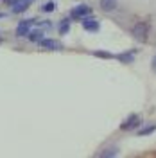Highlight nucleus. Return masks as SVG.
<instances>
[{"label":"nucleus","instance_id":"obj_1","mask_svg":"<svg viewBox=\"0 0 156 158\" xmlns=\"http://www.w3.org/2000/svg\"><path fill=\"white\" fill-rule=\"evenodd\" d=\"M131 34H133V38L137 40V41L146 43L147 36H149V23H146V22H138L137 25L131 29Z\"/></svg>","mask_w":156,"mask_h":158},{"label":"nucleus","instance_id":"obj_2","mask_svg":"<svg viewBox=\"0 0 156 158\" xmlns=\"http://www.w3.org/2000/svg\"><path fill=\"white\" fill-rule=\"evenodd\" d=\"M90 15H92V7L86 6V4H79V6L70 9V18L83 20V18H86V16H90Z\"/></svg>","mask_w":156,"mask_h":158},{"label":"nucleus","instance_id":"obj_3","mask_svg":"<svg viewBox=\"0 0 156 158\" xmlns=\"http://www.w3.org/2000/svg\"><path fill=\"white\" fill-rule=\"evenodd\" d=\"M36 22V18H29V20H22L18 25H16V36L18 38H23V36H27L32 29V23Z\"/></svg>","mask_w":156,"mask_h":158},{"label":"nucleus","instance_id":"obj_4","mask_svg":"<svg viewBox=\"0 0 156 158\" xmlns=\"http://www.w3.org/2000/svg\"><path fill=\"white\" fill-rule=\"evenodd\" d=\"M140 126V117L137 113H131L129 117L120 124V131H131V129H137Z\"/></svg>","mask_w":156,"mask_h":158},{"label":"nucleus","instance_id":"obj_5","mask_svg":"<svg viewBox=\"0 0 156 158\" xmlns=\"http://www.w3.org/2000/svg\"><path fill=\"white\" fill-rule=\"evenodd\" d=\"M81 25H83V29L86 31V32H99L101 31V23H99L97 20L92 18V15L81 20Z\"/></svg>","mask_w":156,"mask_h":158},{"label":"nucleus","instance_id":"obj_6","mask_svg":"<svg viewBox=\"0 0 156 158\" xmlns=\"http://www.w3.org/2000/svg\"><path fill=\"white\" fill-rule=\"evenodd\" d=\"M32 2H34V0H20L16 6H13V7H11V11H13L14 15H20V13H23V11L29 9L31 6H32Z\"/></svg>","mask_w":156,"mask_h":158},{"label":"nucleus","instance_id":"obj_7","mask_svg":"<svg viewBox=\"0 0 156 158\" xmlns=\"http://www.w3.org/2000/svg\"><path fill=\"white\" fill-rule=\"evenodd\" d=\"M99 6H101V9L104 13H111V11L117 9L118 2L117 0H99Z\"/></svg>","mask_w":156,"mask_h":158},{"label":"nucleus","instance_id":"obj_8","mask_svg":"<svg viewBox=\"0 0 156 158\" xmlns=\"http://www.w3.org/2000/svg\"><path fill=\"white\" fill-rule=\"evenodd\" d=\"M45 38V34H43V29L39 27V29H31V32L27 34V40L32 41V43H39V40Z\"/></svg>","mask_w":156,"mask_h":158},{"label":"nucleus","instance_id":"obj_9","mask_svg":"<svg viewBox=\"0 0 156 158\" xmlns=\"http://www.w3.org/2000/svg\"><path fill=\"white\" fill-rule=\"evenodd\" d=\"M115 58H117L120 63H124V65H131V63L135 61V52H133V50H129V52H122V54H117Z\"/></svg>","mask_w":156,"mask_h":158},{"label":"nucleus","instance_id":"obj_10","mask_svg":"<svg viewBox=\"0 0 156 158\" xmlns=\"http://www.w3.org/2000/svg\"><path fill=\"white\" fill-rule=\"evenodd\" d=\"M38 45H39V47H43V49H61V43L56 41V40H50V38L39 40Z\"/></svg>","mask_w":156,"mask_h":158},{"label":"nucleus","instance_id":"obj_11","mask_svg":"<svg viewBox=\"0 0 156 158\" xmlns=\"http://www.w3.org/2000/svg\"><path fill=\"white\" fill-rule=\"evenodd\" d=\"M70 31V18H65L59 22V27H58V32L61 34V36H65V34H68Z\"/></svg>","mask_w":156,"mask_h":158},{"label":"nucleus","instance_id":"obj_12","mask_svg":"<svg viewBox=\"0 0 156 158\" xmlns=\"http://www.w3.org/2000/svg\"><path fill=\"white\" fill-rule=\"evenodd\" d=\"M153 131H156V126L154 124H151V126H146V128H142L140 131H137L138 137H147V135H151Z\"/></svg>","mask_w":156,"mask_h":158},{"label":"nucleus","instance_id":"obj_13","mask_svg":"<svg viewBox=\"0 0 156 158\" xmlns=\"http://www.w3.org/2000/svg\"><path fill=\"white\" fill-rule=\"evenodd\" d=\"M115 155H118V149L117 148H108L106 151H102V153H99V156H115Z\"/></svg>","mask_w":156,"mask_h":158},{"label":"nucleus","instance_id":"obj_14","mask_svg":"<svg viewBox=\"0 0 156 158\" xmlns=\"http://www.w3.org/2000/svg\"><path fill=\"white\" fill-rule=\"evenodd\" d=\"M93 56L102 58V59H113V54H111V52H106V50H95V52H93Z\"/></svg>","mask_w":156,"mask_h":158},{"label":"nucleus","instance_id":"obj_15","mask_svg":"<svg viewBox=\"0 0 156 158\" xmlns=\"http://www.w3.org/2000/svg\"><path fill=\"white\" fill-rule=\"evenodd\" d=\"M54 9H56V2H54V0H49V2L41 7V11H43V13H52Z\"/></svg>","mask_w":156,"mask_h":158},{"label":"nucleus","instance_id":"obj_16","mask_svg":"<svg viewBox=\"0 0 156 158\" xmlns=\"http://www.w3.org/2000/svg\"><path fill=\"white\" fill-rule=\"evenodd\" d=\"M151 69H153V72L156 74V54L153 56V61H151Z\"/></svg>","mask_w":156,"mask_h":158},{"label":"nucleus","instance_id":"obj_17","mask_svg":"<svg viewBox=\"0 0 156 158\" xmlns=\"http://www.w3.org/2000/svg\"><path fill=\"white\" fill-rule=\"evenodd\" d=\"M4 16H6V15H4V13H0V18H4Z\"/></svg>","mask_w":156,"mask_h":158},{"label":"nucleus","instance_id":"obj_18","mask_svg":"<svg viewBox=\"0 0 156 158\" xmlns=\"http://www.w3.org/2000/svg\"><path fill=\"white\" fill-rule=\"evenodd\" d=\"M0 43H2V38H0Z\"/></svg>","mask_w":156,"mask_h":158}]
</instances>
